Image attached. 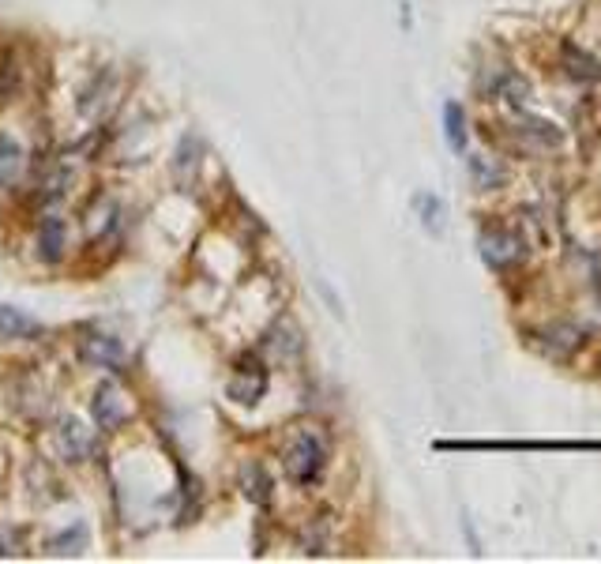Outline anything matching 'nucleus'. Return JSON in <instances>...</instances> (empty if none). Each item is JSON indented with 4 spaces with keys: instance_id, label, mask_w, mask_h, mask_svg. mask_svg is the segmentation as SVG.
<instances>
[{
    "instance_id": "7",
    "label": "nucleus",
    "mask_w": 601,
    "mask_h": 564,
    "mask_svg": "<svg viewBox=\"0 0 601 564\" xmlns=\"http://www.w3.org/2000/svg\"><path fill=\"white\" fill-rule=\"evenodd\" d=\"M38 335H42V324L34 316L12 305H0V339H38Z\"/></svg>"
},
{
    "instance_id": "4",
    "label": "nucleus",
    "mask_w": 601,
    "mask_h": 564,
    "mask_svg": "<svg viewBox=\"0 0 601 564\" xmlns=\"http://www.w3.org/2000/svg\"><path fill=\"white\" fill-rule=\"evenodd\" d=\"M79 358L87 361V365H98V369L124 373V346L113 335H87V339H79Z\"/></svg>"
},
{
    "instance_id": "3",
    "label": "nucleus",
    "mask_w": 601,
    "mask_h": 564,
    "mask_svg": "<svg viewBox=\"0 0 601 564\" xmlns=\"http://www.w3.org/2000/svg\"><path fill=\"white\" fill-rule=\"evenodd\" d=\"M263 392H267V369L256 365V361H245V365L230 376V384H226V395H230L233 403H245V407L260 403Z\"/></svg>"
},
{
    "instance_id": "6",
    "label": "nucleus",
    "mask_w": 601,
    "mask_h": 564,
    "mask_svg": "<svg viewBox=\"0 0 601 564\" xmlns=\"http://www.w3.org/2000/svg\"><path fill=\"white\" fill-rule=\"evenodd\" d=\"M481 252H485V260L496 271H504V267H511L523 256V241L511 234V230H485L481 234Z\"/></svg>"
},
{
    "instance_id": "10",
    "label": "nucleus",
    "mask_w": 601,
    "mask_h": 564,
    "mask_svg": "<svg viewBox=\"0 0 601 564\" xmlns=\"http://www.w3.org/2000/svg\"><path fill=\"white\" fill-rule=\"evenodd\" d=\"M19 170H23V147L12 136L0 132V188L12 185L19 177Z\"/></svg>"
},
{
    "instance_id": "5",
    "label": "nucleus",
    "mask_w": 601,
    "mask_h": 564,
    "mask_svg": "<svg viewBox=\"0 0 601 564\" xmlns=\"http://www.w3.org/2000/svg\"><path fill=\"white\" fill-rule=\"evenodd\" d=\"M57 444H61V452L68 463H83V459H91L94 448H98L94 433L79 422V418H64L61 429H57Z\"/></svg>"
},
{
    "instance_id": "13",
    "label": "nucleus",
    "mask_w": 601,
    "mask_h": 564,
    "mask_svg": "<svg viewBox=\"0 0 601 564\" xmlns=\"http://www.w3.org/2000/svg\"><path fill=\"white\" fill-rule=\"evenodd\" d=\"M16 542H19V531L4 534V527H0V557H8V553H19Z\"/></svg>"
},
{
    "instance_id": "12",
    "label": "nucleus",
    "mask_w": 601,
    "mask_h": 564,
    "mask_svg": "<svg viewBox=\"0 0 601 564\" xmlns=\"http://www.w3.org/2000/svg\"><path fill=\"white\" fill-rule=\"evenodd\" d=\"M444 128H447V143L455 151H466V113L459 102H447L444 106Z\"/></svg>"
},
{
    "instance_id": "9",
    "label": "nucleus",
    "mask_w": 601,
    "mask_h": 564,
    "mask_svg": "<svg viewBox=\"0 0 601 564\" xmlns=\"http://www.w3.org/2000/svg\"><path fill=\"white\" fill-rule=\"evenodd\" d=\"M87 549V527L83 523H72V531H61L57 538L46 542L49 557H79Z\"/></svg>"
},
{
    "instance_id": "11",
    "label": "nucleus",
    "mask_w": 601,
    "mask_h": 564,
    "mask_svg": "<svg viewBox=\"0 0 601 564\" xmlns=\"http://www.w3.org/2000/svg\"><path fill=\"white\" fill-rule=\"evenodd\" d=\"M241 486H245V497L252 504H267V497H271V478L260 463H248L245 474H241Z\"/></svg>"
},
{
    "instance_id": "8",
    "label": "nucleus",
    "mask_w": 601,
    "mask_h": 564,
    "mask_svg": "<svg viewBox=\"0 0 601 564\" xmlns=\"http://www.w3.org/2000/svg\"><path fill=\"white\" fill-rule=\"evenodd\" d=\"M64 241H68V234H64V219L46 215L42 226H38V249H42V260L57 264V260L64 256Z\"/></svg>"
},
{
    "instance_id": "1",
    "label": "nucleus",
    "mask_w": 601,
    "mask_h": 564,
    "mask_svg": "<svg viewBox=\"0 0 601 564\" xmlns=\"http://www.w3.org/2000/svg\"><path fill=\"white\" fill-rule=\"evenodd\" d=\"M327 463V444L316 429H297L286 440V452H282V467L290 474L297 486H309L320 478V470Z\"/></svg>"
},
{
    "instance_id": "2",
    "label": "nucleus",
    "mask_w": 601,
    "mask_h": 564,
    "mask_svg": "<svg viewBox=\"0 0 601 564\" xmlns=\"http://www.w3.org/2000/svg\"><path fill=\"white\" fill-rule=\"evenodd\" d=\"M91 410H94L98 429H121V422L128 418V403L121 399V388H117L113 380H102V384L94 388Z\"/></svg>"
}]
</instances>
